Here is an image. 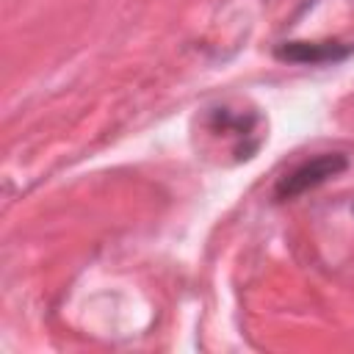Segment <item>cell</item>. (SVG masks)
<instances>
[{"instance_id": "cell-1", "label": "cell", "mask_w": 354, "mask_h": 354, "mask_svg": "<svg viewBox=\"0 0 354 354\" xmlns=\"http://www.w3.org/2000/svg\"><path fill=\"white\" fill-rule=\"evenodd\" d=\"M348 166L346 155L340 152H324V155H315L313 160H304L299 163L293 171H288L279 183H277V199H293V196H301L313 188H318L321 183H326L329 177H337L343 169Z\"/></svg>"}, {"instance_id": "cell-2", "label": "cell", "mask_w": 354, "mask_h": 354, "mask_svg": "<svg viewBox=\"0 0 354 354\" xmlns=\"http://www.w3.org/2000/svg\"><path fill=\"white\" fill-rule=\"evenodd\" d=\"M351 53V44L340 41H288L277 47V58L290 64H335Z\"/></svg>"}]
</instances>
